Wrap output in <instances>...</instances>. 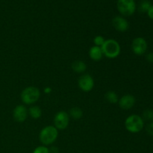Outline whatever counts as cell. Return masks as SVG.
Here are the masks:
<instances>
[{
	"label": "cell",
	"instance_id": "cell-17",
	"mask_svg": "<svg viewBox=\"0 0 153 153\" xmlns=\"http://www.w3.org/2000/svg\"><path fill=\"white\" fill-rule=\"evenodd\" d=\"M151 6H152V4H151L149 0H143L140 3L139 10H140V12H143V13H146V12L147 13Z\"/></svg>",
	"mask_w": 153,
	"mask_h": 153
},
{
	"label": "cell",
	"instance_id": "cell-19",
	"mask_svg": "<svg viewBox=\"0 0 153 153\" xmlns=\"http://www.w3.org/2000/svg\"><path fill=\"white\" fill-rule=\"evenodd\" d=\"M143 120H151L153 119V111L152 110H146L143 111V117H141Z\"/></svg>",
	"mask_w": 153,
	"mask_h": 153
},
{
	"label": "cell",
	"instance_id": "cell-13",
	"mask_svg": "<svg viewBox=\"0 0 153 153\" xmlns=\"http://www.w3.org/2000/svg\"><path fill=\"white\" fill-rule=\"evenodd\" d=\"M72 69L73 71L76 73H83L86 71L87 65L83 61H75L71 65Z\"/></svg>",
	"mask_w": 153,
	"mask_h": 153
},
{
	"label": "cell",
	"instance_id": "cell-14",
	"mask_svg": "<svg viewBox=\"0 0 153 153\" xmlns=\"http://www.w3.org/2000/svg\"><path fill=\"white\" fill-rule=\"evenodd\" d=\"M28 114L31 118L34 120H37L42 116V110L40 107L37 105H31L28 110Z\"/></svg>",
	"mask_w": 153,
	"mask_h": 153
},
{
	"label": "cell",
	"instance_id": "cell-26",
	"mask_svg": "<svg viewBox=\"0 0 153 153\" xmlns=\"http://www.w3.org/2000/svg\"><path fill=\"white\" fill-rule=\"evenodd\" d=\"M152 120H153V119H152Z\"/></svg>",
	"mask_w": 153,
	"mask_h": 153
},
{
	"label": "cell",
	"instance_id": "cell-25",
	"mask_svg": "<svg viewBox=\"0 0 153 153\" xmlns=\"http://www.w3.org/2000/svg\"><path fill=\"white\" fill-rule=\"evenodd\" d=\"M44 92L46 93V94H49V93L52 92V89H51L50 88H46L44 89Z\"/></svg>",
	"mask_w": 153,
	"mask_h": 153
},
{
	"label": "cell",
	"instance_id": "cell-8",
	"mask_svg": "<svg viewBox=\"0 0 153 153\" xmlns=\"http://www.w3.org/2000/svg\"><path fill=\"white\" fill-rule=\"evenodd\" d=\"M147 43L143 37H136L131 43V49L137 55H142L147 50Z\"/></svg>",
	"mask_w": 153,
	"mask_h": 153
},
{
	"label": "cell",
	"instance_id": "cell-23",
	"mask_svg": "<svg viewBox=\"0 0 153 153\" xmlns=\"http://www.w3.org/2000/svg\"><path fill=\"white\" fill-rule=\"evenodd\" d=\"M147 14H148V16H149L150 19H153V5L151 6V7L149 8V10H148Z\"/></svg>",
	"mask_w": 153,
	"mask_h": 153
},
{
	"label": "cell",
	"instance_id": "cell-7",
	"mask_svg": "<svg viewBox=\"0 0 153 153\" xmlns=\"http://www.w3.org/2000/svg\"><path fill=\"white\" fill-rule=\"evenodd\" d=\"M79 88L84 92H90L94 88V79L91 75L84 74L78 81Z\"/></svg>",
	"mask_w": 153,
	"mask_h": 153
},
{
	"label": "cell",
	"instance_id": "cell-3",
	"mask_svg": "<svg viewBox=\"0 0 153 153\" xmlns=\"http://www.w3.org/2000/svg\"><path fill=\"white\" fill-rule=\"evenodd\" d=\"M125 127L128 131L136 134L142 131L144 127V120L140 116L132 114L128 116L125 120Z\"/></svg>",
	"mask_w": 153,
	"mask_h": 153
},
{
	"label": "cell",
	"instance_id": "cell-20",
	"mask_svg": "<svg viewBox=\"0 0 153 153\" xmlns=\"http://www.w3.org/2000/svg\"><path fill=\"white\" fill-rule=\"evenodd\" d=\"M32 153H49V149L46 146H40L34 149Z\"/></svg>",
	"mask_w": 153,
	"mask_h": 153
},
{
	"label": "cell",
	"instance_id": "cell-6",
	"mask_svg": "<svg viewBox=\"0 0 153 153\" xmlns=\"http://www.w3.org/2000/svg\"><path fill=\"white\" fill-rule=\"evenodd\" d=\"M70 123V115L64 111H58L54 117V126L58 130H64L67 128Z\"/></svg>",
	"mask_w": 153,
	"mask_h": 153
},
{
	"label": "cell",
	"instance_id": "cell-12",
	"mask_svg": "<svg viewBox=\"0 0 153 153\" xmlns=\"http://www.w3.org/2000/svg\"><path fill=\"white\" fill-rule=\"evenodd\" d=\"M89 56L91 60L94 61H99L102 58L103 55L102 50L101 47L93 46L89 50Z\"/></svg>",
	"mask_w": 153,
	"mask_h": 153
},
{
	"label": "cell",
	"instance_id": "cell-9",
	"mask_svg": "<svg viewBox=\"0 0 153 153\" xmlns=\"http://www.w3.org/2000/svg\"><path fill=\"white\" fill-rule=\"evenodd\" d=\"M28 109L23 105H18L14 108L13 111V117L15 121L18 123H23L28 117Z\"/></svg>",
	"mask_w": 153,
	"mask_h": 153
},
{
	"label": "cell",
	"instance_id": "cell-5",
	"mask_svg": "<svg viewBox=\"0 0 153 153\" xmlns=\"http://www.w3.org/2000/svg\"><path fill=\"white\" fill-rule=\"evenodd\" d=\"M117 7L123 16H129L135 12L136 3L134 0H117Z\"/></svg>",
	"mask_w": 153,
	"mask_h": 153
},
{
	"label": "cell",
	"instance_id": "cell-16",
	"mask_svg": "<svg viewBox=\"0 0 153 153\" xmlns=\"http://www.w3.org/2000/svg\"><path fill=\"white\" fill-rule=\"evenodd\" d=\"M105 97L106 100L109 103H111V104H116V103L118 102V100H119V97H118L117 93L112 91H108L105 95Z\"/></svg>",
	"mask_w": 153,
	"mask_h": 153
},
{
	"label": "cell",
	"instance_id": "cell-21",
	"mask_svg": "<svg viewBox=\"0 0 153 153\" xmlns=\"http://www.w3.org/2000/svg\"><path fill=\"white\" fill-rule=\"evenodd\" d=\"M146 131L149 135L153 137V122L148 124L147 126H146Z\"/></svg>",
	"mask_w": 153,
	"mask_h": 153
},
{
	"label": "cell",
	"instance_id": "cell-24",
	"mask_svg": "<svg viewBox=\"0 0 153 153\" xmlns=\"http://www.w3.org/2000/svg\"><path fill=\"white\" fill-rule=\"evenodd\" d=\"M49 153H58V150L57 148L52 147L51 148V149H49Z\"/></svg>",
	"mask_w": 153,
	"mask_h": 153
},
{
	"label": "cell",
	"instance_id": "cell-2",
	"mask_svg": "<svg viewBox=\"0 0 153 153\" xmlns=\"http://www.w3.org/2000/svg\"><path fill=\"white\" fill-rule=\"evenodd\" d=\"M103 55L106 58L114 59L117 58L121 52V47L118 41L114 39H108L102 46Z\"/></svg>",
	"mask_w": 153,
	"mask_h": 153
},
{
	"label": "cell",
	"instance_id": "cell-1",
	"mask_svg": "<svg viewBox=\"0 0 153 153\" xmlns=\"http://www.w3.org/2000/svg\"><path fill=\"white\" fill-rule=\"evenodd\" d=\"M58 137V130L54 126H47L40 131L39 139L43 146H49L56 141Z\"/></svg>",
	"mask_w": 153,
	"mask_h": 153
},
{
	"label": "cell",
	"instance_id": "cell-11",
	"mask_svg": "<svg viewBox=\"0 0 153 153\" xmlns=\"http://www.w3.org/2000/svg\"><path fill=\"white\" fill-rule=\"evenodd\" d=\"M112 25L117 31L120 32H125L129 28V23L126 18L121 16H117L112 19Z\"/></svg>",
	"mask_w": 153,
	"mask_h": 153
},
{
	"label": "cell",
	"instance_id": "cell-15",
	"mask_svg": "<svg viewBox=\"0 0 153 153\" xmlns=\"http://www.w3.org/2000/svg\"><path fill=\"white\" fill-rule=\"evenodd\" d=\"M69 115L74 120H80L83 117V111L79 107H73L69 111Z\"/></svg>",
	"mask_w": 153,
	"mask_h": 153
},
{
	"label": "cell",
	"instance_id": "cell-10",
	"mask_svg": "<svg viewBox=\"0 0 153 153\" xmlns=\"http://www.w3.org/2000/svg\"><path fill=\"white\" fill-rule=\"evenodd\" d=\"M135 102L136 100L134 96L131 94H126L119 99L117 103L120 108L123 110H129L134 107Z\"/></svg>",
	"mask_w": 153,
	"mask_h": 153
},
{
	"label": "cell",
	"instance_id": "cell-18",
	"mask_svg": "<svg viewBox=\"0 0 153 153\" xmlns=\"http://www.w3.org/2000/svg\"><path fill=\"white\" fill-rule=\"evenodd\" d=\"M105 42V39L104 37H102V35H97L94 38V46H96L102 47V45L104 44Z\"/></svg>",
	"mask_w": 153,
	"mask_h": 153
},
{
	"label": "cell",
	"instance_id": "cell-4",
	"mask_svg": "<svg viewBox=\"0 0 153 153\" xmlns=\"http://www.w3.org/2000/svg\"><path fill=\"white\" fill-rule=\"evenodd\" d=\"M40 97L39 88L34 86H29L23 89L20 94V99L25 105H33L38 101Z\"/></svg>",
	"mask_w": 153,
	"mask_h": 153
},
{
	"label": "cell",
	"instance_id": "cell-22",
	"mask_svg": "<svg viewBox=\"0 0 153 153\" xmlns=\"http://www.w3.org/2000/svg\"><path fill=\"white\" fill-rule=\"evenodd\" d=\"M146 59L149 62L153 63V52H150L146 55Z\"/></svg>",
	"mask_w": 153,
	"mask_h": 153
}]
</instances>
